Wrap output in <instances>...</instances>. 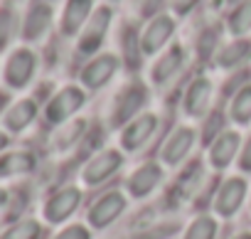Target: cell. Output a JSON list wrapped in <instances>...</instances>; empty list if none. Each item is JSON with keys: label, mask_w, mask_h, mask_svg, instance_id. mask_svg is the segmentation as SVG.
I'll return each instance as SVG.
<instances>
[{"label": "cell", "mask_w": 251, "mask_h": 239, "mask_svg": "<svg viewBox=\"0 0 251 239\" xmlns=\"http://www.w3.org/2000/svg\"><path fill=\"white\" fill-rule=\"evenodd\" d=\"M32 170H35V156L30 151H13L0 156V178L27 175Z\"/></svg>", "instance_id": "7402d4cb"}, {"label": "cell", "mask_w": 251, "mask_h": 239, "mask_svg": "<svg viewBox=\"0 0 251 239\" xmlns=\"http://www.w3.org/2000/svg\"><path fill=\"white\" fill-rule=\"evenodd\" d=\"M118 67H121V57L111 54V52H103V54H96L94 59H89L84 64L79 79L86 89H103L118 74Z\"/></svg>", "instance_id": "5bb4252c"}, {"label": "cell", "mask_w": 251, "mask_h": 239, "mask_svg": "<svg viewBox=\"0 0 251 239\" xmlns=\"http://www.w3.org/2000/svg\"><path fill=\"white\" fill-rule=\"evenodd\" d=\"M249 183L244 175H229L219 183V187L214 190L212 197V214L219 219H229L236 217V212L241 210L246 195H249Z\"/></svg>", "instance_id": "7a4b0ae2"}, {"label": "cell", "mask_w": 251, "mask_h": 239, "mask_svg": "<svg viewBox=\"0 0 251 239\" xmlns=\"http://www.w3.org/2000/svg\"><path fill=\"white\" fill-rule=\"evenodd\" d=\"M84 131H86V121H69V124H62V131L57 133L54 146L62 148V151H67V148L76 146V141L84 136Z\"/></svg>", "instance_id": "484cf974"}, {"label": "cell", "mask_w": 251, "mask_h": 239, "mask_svg": "<svg viewBox=\"0 0 251 239\" xmlns=\"http://www.w3.org/2000/svg\"><path fill=\"white\" fill-rule=\"evenodd\" d=\"M5 202H8V192H5V190H0V207H3Z\"/></svg>", "instance_id": "e575fe53"}, {"label": "cell", "mask_w": 251, "mask_h": 239, "mask_svg": "<svg viewBox=\"0 0 251 239\" xmlns=\"http://www.w3.org/2000/svg\"><path fill=\"white\" fill-rule=\"evenodd\" d=\"M236 165H239V173H241V175H251V133H249V138H244V143H241Z\"/></svg>", "instance_id": "f546056e"}, {"label": "cell", "mask_w": 251, "mask_h": 239, "mask_svg": "<svg viewBox=\"0 0 251 239\" xmlns=\"http://www.w3.org/2000/svg\"><path fill=\"white\" fill-rule=\"evenodd\" d=\"M5 104H8V96H5L3 91H0V116H3V113L8 111V108H5Z\"/></svg>", "instance_id": "1f68e13d"}, {"label": "cell", "mask_w": 251, "mask_h": 239, "mask_svg": "<svg viewBox=\"0 0 251 239\" xmlns=\"http://www.w3.org/2000/svg\"><path fill=\"white\" fill-rule=\"evenodd\" d=\"M175 27H177V23H175L173 15H168V13L153 15L148 20V25L143 27V32H141V50H143V54L146 57H155L163 50H168L170 40L175 35Z\"/></svg>", "instance_id": "9c48e42d"}, {"label": "cell", "mask_w": 251, "mask_h": 239, "mask_svg": "<svg viewBox=\"0 0 251 239\" xmlns=\"http://www.w3.org/2000/svg\"><path fill=\"white\" fill-rule=\"evenodd\" d=\"M197 3H200V0H170V8H173L175 15L185 18V15H190V13L195 10Z\"/></svg>", "instance_id": "4dcf8cb0"}, {"label": "cell", "mask_w": 251, "mask_h": 239, "mask_svg": "<svg viewBox=\"0 0 251 239\" xmlns=\"http://www.w3.org/2000/svg\"><path fill=\"white\" fill-rule=\"evenodd\" d=\"M81 205V190L76 185H64L50 195V200L42 207V214L50 224H62L67 222Z\"/></svg>", "instance_id": "8fae6325"}, {"label": "cell", "mask_w": 251, "mask_h": 239, "mask_svg": "<svg viewBox=\"0 0 251 239\" xmlns=\"http://www.w3.org/2000/svg\"><path fill=\"white\" fill-rule=\"evenodd\" d=\"M40 234H42V224L32 217H25V219L15 222L3 234V239H40Z\"/></svg>", "instance_id": "4316f807"}, {"label": "cell", "mask_w": 251, "mask_h": 239, "mask_svg": "<svg viewBox=\"0 0 251 239\" xmlns=\"http://www.w3.org/2000/svg\"><path fill=\"white\" fill-rule=\"evenodd\" d=\"M86 104V91L81 86H62L47 104L45 108V118H47V124L52 126H62V124H69L72 118L76 116V111Z\"/></svg>", "instance_id": "8992f818"}, {"label": "cell", "mask_w": 251, "mask_h": 239, "mask_svg": "<svg viewBox=\"0 0 251 239\" xmlns=\"http://www.w3.org/2000/svg\"><path fill=\"white\" fill-rule=\"evenodd\" d=\"M35 116H37V101L35 99H20L3 113V124L10 133H20L35 121Z\"/></svg>", "instance_id": "d6986e66"}, {"label": "cell", "mask_w": 251, "mask_h": 239, "mask_svg": "<svg viewBox=\"0 0 251 239\" xmlns=\"http://www.w3.org/2000/svg\"><path fill=\"white\" fill-rule=\"evenodd\" d=\"M158 126H160V113L143 111L141 116L133 118L131 124H126L121 129V136H118L121 151L123 153H138V151H143L153 141V136L158 133Z\"/></svg>", "instance_id": "277c9868"}, {"label": "cell", "mask_w": 251, "mask_h": 239, "mask_svg": "<svg viewBox=\"0 0 251 239\" xmlns=\"http://www.w3.org/2000/svg\"><path fill=\"white\" fill-rule=\"evenodd\" d=\"M226 30L231 37H246L251 32V0H239L226 18Z\"/></svg>", "instance_id": "603a6c76"}, {"label": "cell", "mask_w": 251, "mask_h": 239, "mask_svg": "<svg viewBox=\"0 0 251 239\" xmlns=\"http://www.w3.org/2000/svg\"><path fill=\"white\" fill-rule=\"evenodd\" d=\"M226 116H229V121L239 129L251 126V81H246L244 86H239L231 94Z\"/></svg>", "instance_id": "ffe728a7"}, {"label": "cell", "mask_w": 251, "mask_h": 239, "mask_svg": "<svg viewBox=\"0 0 251 239\" xmlns=\"http://www.w3.org/2000/svg\"><path fill=\"white\" fill-rule=\"evenodd\" d=\"M13 32H15V13L10 8H3L0 10V50L8 47V42L13 40Z\"/></svg>", "instance_id": "83f0119b"}, {"label": "cell", "mask_w": 251, "mask_h": 239, "mask_svg": "<svg viewBox=\"0 0 251 239\" xmlns=\"http://www.w3.org/2000/svg\"><path fill=\"white\" fill-rule=\"evenodd\" d=\"M212 104H214V81L204 74L195 77L182 96V108L187 113V118L192 121H202L212 113Z\"/></svg>", "instance_id": "52a82bcc"}, {"label": "cell", "mask_w": 251, "mask_h": 239, "mask_svg": "<svg viewBox=\"0 0 251 239\" xmlns=\"http://www.w3.org/2000/svg\"><path fill=\"white\" fill-rule=\"evenodd\" d=\"M148 104V86L138 79L126 81L111 101V111H108V121L113 129H123L126 124H131L136 116L143 113Z\"/></svg>", "instance_id": "6da1fadb"}, {"label": "cell", "mask_w": 251, "mask_h": 239, "mask_svg": "<svg viewBox=\"0 0 251 239\" xmlns=\"http://www.w3.org/2000/svg\"><path fill=\"white\" fill-rule=\"evenodd\" d=\"M251 59V40L246 37H234V42L224 45L217 52V64L222 69H239Z\"/></svg>", "instance_id": "44dd1931"}, {"label": "cell", "mask_w": 251, "mask_h": 239, "mask_svg": "<svg viewBox=\"0 0 251 239\" xmlns=\"http://www.w3.org/2000/svg\"><path fill=\"white\" fill-rule=\"evenodd\" d=\"M249 212H251V190H249Z\"/></svg>", "instance_id": "d590c367"}, {"label": "cell", "mask_w": 251, "mask_h": 239, "mask_svg": "<svg viewBox=\"0 0 251 239\" xmlns=\"http://www.w3.org/2000/svg\"><path fill=\"white\" fill-rule=\"evenodd\" d=\"M185 67V50L180 45H170L168 50H163L153 67H151V84L155 86H168Z\"/></svg>", "instance_id": "2e32d148"}, {"label": "cell", "mask_w": 251, "mask_h": 239, "mask_svg": "<svg viewBox=\"0 0 251 239\" xmlns=\"http://www.w3.org/2000/svg\"><path fill=\"white\" fill-rule=\"evenodd\" d=\"M91 15H94V0H67L64 13H62V23H59L62 35L74 37L76 32L84 30V25L89 23Z\"/></svg>", "instance_id": "e0dca14e"}, {"label": "cell", "mask_w": 251, "mask_h": 239, "mask_svg": "<svg viewBox=\"0 0 251 239\" xmlns=\"http://www.w3.org/2000/svg\"><path fill=\"white\" fill-rule=\"evenodd\" d=\"M163 163H155V160H146L141 165L133 168V173L128 175V183H126V190L133 200H146L151 197L160 183H163Z\"/></svg>", "instance_id": "7c38bea8"}, {"label": "cell", "mask_w": 251, "mask_h": 239, "mask_svg": "<svg viewBox=\"0 0 251 239\" xmlns=\"http://www.w3.org/2000/svg\"><path fill=\"white\" fill-rule=\"evenodd\" d=\"M219 234V217L214 214H197L182 232V239H217Z\"/></svg>", "instance_id": "cb8c5ba5"}, {"label": "cell", "mask_w": 251, "mask_h": 239, "mask_svg": "<svg viewBox=\"0 0 251 239\" xmlns=\"http://www.w3.org/2000/svg\"><path fill=\"white\" fill-rule=\"evenodd\" d=\"M126 207H128V197H126L123 190H106L101 197L91 202L86 222L94 229H106L126 212Z\"/></svg>", "instance_id": "ba28073f"}, {"label": "cell", "mask_w": 251, "mask_h": 239, "mask_svg": "<svg viewBox=\"0 0 251 239\" xmlns=\"http://www.w3.org/2000/svg\"><path fill=\"white\" fill-rule=\"evenodd\" d=\"M52 239H91V232L86 224H69V227L59 229Z\"/></svg>", "instance_id": "f1b7e54d"}, {"label": "cell", "mask_w": 251, "mask_h": 239, "mask_svg": "<svg viewBox=\"0 0 251 239\" xmlns=\"http://www.w3.org/2000/svg\"><path fill=\"white\" fill-rule=\"evenodd\" d=\"M52 25V8L42 0L32 3V8L27 10V18H25V25H23V37L27 42H35V40H42V35L50 30Z\"/></svg>", "instance_id": "ac0fdd59"}, {"label": "cell", "mask_w": 251, "mask_h": 239, "mask_svg": "<svg viewBox=\"0 0 251 239\" xmlns=\"http://www.w3.org/2000/svg\"><path fill=\"white\" fill-rule=\"evenodd\" d=\"M111 18H113L111 8H96L94 10V15L89 18V23L84 25V30L79 35V52L81 54L89 57L103 45V40L108 35V27H111Z\"/></svg>", "instance_id": "9a60e30c"}, {"label": "cell", "mask_w": 251, "mask_h": 239, "mask_svg": "<svg viewBox=\"0 0 251 239\" xmlns=\"http://www.w3.org/2000/svg\"><path fill=\"white\" fill-rule=\"evenodd\" d=\"M123 160H126V156L121 148H103V151L94 153L81 170V183L86 187H99V185L108 183L123 168Z\"/></svg>", "instance_id": "5b68a950"}, {"label": "cell", "mask_w": 251, "mask_h": 239, "mask_svg": "<svg viewBox=\"0 0 251 239\" xmlns=\"http://www.w3.org/2000/svg\"><path fill=\"white\" fill-rule=\"evenodd\" d=\"M197 141H200V131L187 126V124H180L170 131V136L163 141V148H160V163L168 165V168H180L182 163L190 160L192 151L197 148Z\"/></svg>", "instance_id": "3957f363"}, {"label": "cell", "mask_w": 251, "mask_h": 239, "mask_svg": "<svg viewBox=\"0 0 251 239\" xmlns=\"http://www.w3.org/2000/svg\"><path fill=\"white\" fill-rule=\"evenodd\" d=\"M231 239H251V232H239V234L231 237Z\"/></svg>", "instance_id": "836d02e7"}, {"label": "cell", "mask_w": 251, "mask_h": 239, "mask_svg": "<svg viewBox=\"0 0 251 239\" xmlns=\"http://www.w3.org/2000/svg\"><path fill=\"white\" fill-rule=\"evenodd\" d=\"M143 50H141V35L133 30V27H126L121 32V54L126 62H128V67H138V59H141Z\"/></svg>", "instance_id": "d4e9b609"}, {"label": "cell", "mask_w": 251, "mask_h": 239, "mask_svg": "<svg viewBox=\"0 0 251 239\" xmlns=\"http://www.w3.org/2000/svg\"><path fill=\"white\" fill-rule=\"evenodd\" d=\"M241 133L236 129H224L217 138L207 143V163L212 170H226L231 163H236L241 151Z\"/></svg>", "instance_id": "30bf717a"}, {"label": "cell", "mask_w": 251, "mask_h": 239, "mask_svg": "<svg viewBox=\"0 0 251 239\" xmlns=\"http://www.w3.org/2000/svg\"><path fill=\"white\" fill-rule=\"evenodd\" d=\"M5 148H8V136L0 133V151H5Z\"/></svg>", "instance_id": "d6a6232c"}, {"label": "cell", "mask_w": 251, "mask_h": 239, "mask_svg": "<svg viewBox=\"0 0 251 239\" xmlns=\"http://www.w3.org/2000/svg\"><path fill=\"white\" fill-rule=\"evenodd\" d=\"M35 69H37V57L32 50L27 47H20L15 50L8 62H5V69H3V79L10 89H25L32 77H35Z\"/></svg>", "instance_id": "4fadbf2b"}]
</instances>
